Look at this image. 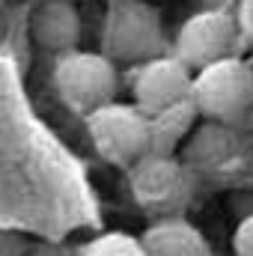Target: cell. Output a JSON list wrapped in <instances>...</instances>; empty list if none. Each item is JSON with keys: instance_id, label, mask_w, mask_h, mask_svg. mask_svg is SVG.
Returning <instances> with one entry per match:
<instances>
[{"instance_id": "obj_1", "label": "cell", "mask_w": 253, "mask_h": 256, "mask_svg": "<svg viewBox=\"0 0 253 256\" xmlns=\"http://www.w3.org/2000/svg\"><path fill=\"white\" fill-rule=\"evenodd\" d=\"M167 48L164 21L146 0H108L102 21V51L114 63L140 66Z\"/></svg>"}, {"instance_id": "obj_2", "label": "cell", "mask_w": 253, "mask_h": 256, "mask_svg": "<svg viewBox=\"0 0 253 256\" xmlns=\"http://www.w3.org/2000/svg\"><path fill=\"white\" fill-rule=\"evenodd\" d=\"M54 90L66 108L78 116H90L92 110L116 102L120 92V68L104 51H66L54 60L51 72Z\"/></svg>"}, {"instance_id": "obj_3", "label": "cell", "mask_w": 253, "mask_h": 256, "mask_svg": "<svg viewBox=\"0 0 253 256\" xmlns=\"http://www.w3.org/2000/svg\"><path fill=\"white\" fill-rule=\"evenodd\" d=\"M194 170L179 155H143L137 164L128 167V188L134 202L158 218H179L185 214L194 200Z\"/></svg>"}, {"instance_id": "obj_4", "label": "cell", "mask_w": 253, "mask_h": 256, "mask_svg": "<svg viewBox=\"0 0 253 256\" xmlns=\"http://www.w3.org/2000/svg\"><path fill=\"white\" fill-rule=\"evenodd\" d=\"M202 120L236 122L253 108V66L242 57H226L196 68L190 92Z\"/></svg>"}, {"instance_id": "obj_5", "label": "cell", "mask_w": 253, "mask_h": 256, "mask_svg": "<svg viewBox=\"0 0 253 256\" xmlns=\"http://www.w3.org/2000/svg\"><path fill=\"white\" fill-rule=\"evenodd\" d=\"M92 149L114 167H131L149 155V114L134 102H110L84 116Z\"/></svg>"}, {"instance_id": "obj_6", "label": "cell", "mask_w": 253, "mask_h": 256, "mask_svg": "<svg viewBox=\"0 0 253 256\" xmlns=\"http://www.w3.org/2000/svg\"><path fill=\"white\" fill-rule=\"evenodd\" d=\"M238 39H242V30H238L236 15H230L224 9H202V12H194L179 27L173 54L196 72L202 66L236 57Z\"/></svg>"}, {"instance_id": "obj_7", "label": "cell", "mask_w": 253, "mask_h": 256, "mask_svg": "<svg viewBox=\"0 0 253 256\" xmlns=\"http://www.w3.org/2000/svg\"><path fill=\"white\" fill-rule=\"evenodd\" d=\"M194 68L176 54H161L134 66L131 74V98L140 110L158 114L173 104L188 102L194 92Z\"/></svg>"}, {"instance_id": "obj_8", "label": "cell", "mask_w": 253, "mask_h": 256, "mask_svg": "<svg viewBox=\"0 0 253 256\" xmlns=\"http://www.w3.org/2000/svg\"><path fill=\"white\" fill-rule=\"evenodd\" d=\"M30 36L42 51L54 57L80 48L84 21L78 0H39L30 12Z\"/></svg>"}, {"instance_id": "obj_9", "label": "cell", "mask_w": 253, "mask_h": 256, "mask_svg": "<svg viewBox=\"0 0 253 256\" xmlns=\"http://www.w3.org/2000/svg\"><path fill=\"white\" fill-rule=\"evenodd\" d=\"M232 140L236 137H232L226 122L206 120L188 137L179 158L194 170V176H218V173L230 170V161L236 158V143Z\"/></svg>"}, {"instance_id": "obj_10", "label": "cell", "mask_w": 253, "mask_h": 256, "mask_svg": "<svg viewBox=\"0 0 253 256\" xmlns=\"http://www.w3.org/2000/svg\"><path fill=\"white\" fill-rule=\"evenodd\" d=\"M140 238H143L146 256H212L206 236L182 214L152 220Z\"/></svg>"}, {"instance_id": "obj_11", "label": "cell", "mask_w": 253, "mask_h": 256, "mask_svg": "<svg viewBox=\"0 0 253 256\" xmlns=\"http://www.w3.org/2000/svg\"><path fill=\"white\" fill-rule=\"evenodd\" d=\"M200 110L194 98L173 104L167 110L149 114V152L152 155H179L188 137L200 126Z\"/></svg>"}, {"instance_id": "obj_12", "label": "cell", "mask_w": 253, "mask_h": 256, "mask_svg": "<svg viewBox=\"0 0 253 256\" xmlns=\"http://www.w3.org/2000/svg\"><path fill=\"white\" fill-rule=\"evenodd\" d=\"M80 256H146V248H143L140 236L110 230V232H102V236L90 238L86 244H80Z\"/></svg>"}, {"instance_id": "obj_13", "label": "cell", "mask_w": 253, "mask_h": 256, "mask_svg": "<svg viewBox=\"0 0 253 256\" xmlns=\"http://www.w3.org/2000/svg\"><path fill=\"white\" fill-rule=\"evenodd\" d=\"M232 254L236 256H253V214L242 218L238 226L232 230Z\"/></svg>"}, {"instance_id": "obj_14", "label": "cell", "mask_w": 253, "mask_h": 256, "mask_svg": "<svg viewBox=\"0 0 253 256\" xmlns=\"http://www.w3.org/2000/svg\"><path fill=\"white\" fill-rule=\"evenodd\" d=\"M27 256H80V248L57 244V242H39V244H30Z\"/></svg>"}, {"instance_id": "obj_15", "label": "cell", "mask_w": 253, "mask_h": 256, "mask_svg": "<svg viewBox=\"0 0 253 256\" xmlns=\"http://www.w3.org/2000/svg\"><path fill=\"white\" fill-rule=\"evenodd\" d=\"M236 21H238L242 39L253 45V0H238V9H236Z\"/></svg>"}]
</instances>
